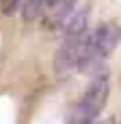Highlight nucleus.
Segmentation results:
<instances>
[{
	"label": "nucleus",
	"mask_w": 121,
	"mask_h": 124,
	"mask_svg": "<svg viewBox=\"0 0 121 124\" xmlns=\"http://www.w3.org/2000/svg\"><path fill=\"white\" fill-rule=\"evenodd\" d=\"M87 23H89V8L83 4L80 8H74V11L66 17L62 23V39L53 56V71L55 75H66L72 70L78 68L80 58L83 53L85 38H87Z\"/></svg>",
	"instance_id": "nucleus-1"
},
{
	"label": "nucleus",
	"mask_w": 121,
	"mask_h": 124,
	"mask_svg": "<svg viewBox=\"0 0 121 124\" xmlns=\"http://www.w3.org/2000/svg\"><path fill=\"white\" fill-rule=\"evenodd\" d=\"M119 41V28L115 23H102L93 32L87 34L83 53L78 70H95L102 60H106L115 51Z\"/></svg>",
	"instance_id": "nucleus-2"
},
{
	"label": "nucleus",
	"mask_w": 121,
	"mask_h": 124,
	"mask_svg": "<svg viewBox=\"0 0 121 124\" xmlns=\"http://www.w3.org/2000/svg\"><path fill=\"white\" fill-rule=\"evenodd\" d=\"M108 94H110V73L102 70L91 79L81 100L74 107V113L68 124H93L97 116L102 113L108 101Z\"/></svg>",
	"instance_id": "nucleus-3"
},
{
	"label": "nucleus",
	"mask_w": 121,
	"mask_h": 124,
	"mask_svg": "<svg viewBox=\"0 0 121 124\" xmlns=\"http://www.w3.org/2000/svg\"><path fill=\"white\" fill-rule=\"evenodd\" d=\"M76 2L78 0H47L44 13L47 17V21L51 26H62V23L66 21V17L74 11Z\"/></svg>",
	"instance_id": "nucleus-4"
},
{
	"label": "nucleus",
	"mask_w": 121,
	"mask_h": 124,
	"mask_svg": "<svg viewBox=\"0 0 121 124\" xmlns=\"http://www.w3.org/2000/svg\"><path fill=\"white\" fill-rule=\"evenodd\" d=\"M19 6L25 21H36L38 17L44 15L47 0H19Z\"/></svg>",
	"instance_id": "nucleus-5"
}]
</instances>
